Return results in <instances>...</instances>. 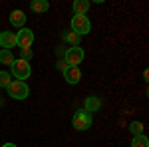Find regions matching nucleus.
<instances>
[{"instance_id":"nucleus-14","label":"nucleus","mask_w":149,"mask_h":147,"mask_svg":"<svg viewBox=\"0 0 149 147\" xmlns=\"http://www.w3.org/2000/svg\"><path fill=\"white\" fill-rule=\"evenodd\" d=\"M14 60H16V58H14V54H12V50H0V62H2V64L12 66Z\"/></svg>"},{"instance_id":"nucleus-5","label":"nucleus","mask_w":149,"mask_h":147,"mask_svg":"<svg viewBox=\"0 0 149 147\" xmlns=\"http://www.w3.org/2000/svg\"><path fill=\"white\" fill-rule=\"evenodd\" d=\"M84 58H86V52L81 50L80 46H74V48H68V50H66L64 62H66L68 66H78V64L84 62Z\"/></svg>"},{"instance_id":"nucleus-18","label":"nucleus","mask_w":149,"mask_h":147,"mask_svg":"<svg viewBox=\"0 0 149 147\" xmlns=\"http://www.w3.org/2000/svg\"><path fill=\"white\" fill-rule=\"evenodd\" d=\"M20 54H22V58H20V60H24V62H30V60H32V56H34V52H32L30 48H22V50H20Z\"/></svg>"},{"instance_id":"nucleus-19","label":"nucleus","mask_w":149,"mask_h":147,"mask_svg":"<svg viewBox=\"0 0 149 147\" xmlns=\"http://www.w3.org/2000/svg\"><path fill=\"white\" fill-rule=\"evenodd\" d=\"M56 68L60 70V72H64V70L68 68V64H66V62H64V60H58V64H56Z\"/></svg>"},{"instance_id":"nucleus-6","label":"nucleus","mask_w":149,"mask_h":147,"mask_svg":"<svg viewBox=\"0 0 149 147\" xmlns=\"http://www.w3.org/2000/svg\"><path fill=\"white\" fill-rule=\"evenodd\" d=\"M16 44L22 48H30L34 44V32L30 28H20V32H16Z\"/></svg>"},{"instance_id":"nucleus-4","label":"nucleus","mask_w":149,"mask_h":147,"mask_svg":"<svg viewBox=\"0 0 149 147\" xmlns=\"http://www.w3.org/2000/svg\"><path fill=\"white\" fill-rule=\"evenodd\" d=\"M8 93H10L12 100H26L28 95H30V88H28V84L26 82H10V86L6 88Z\"/></svg>"},{"instance_id":"nucleus-2","label":"nucleus","mask_w":149,"mask_h":147,"mask_svg":"<svg viewBox=\"0 0 149 147\" xmlns=\"http://www.w3.org/2000/svg\"><path fill=\"white\" fill-rule=\"evenodd\" d=\"M70 26H72V32H76L78 36H84V34L92 32V22H90L88 16H72Z\"/></svg>"},{"instance_id":"nucleus-1","label":"nucleus","mask_w":149,"mask_h":147,"mask_svg":"<svg viewBox=\"0 0 149 147\" xmlns=\"http://www.w3.org/2000/svg\"><path fill=\"white\" fill-rule=\"evenodd\" d=\"M12 76L18 79V82H24V79L30 78V74H32V68H30V62H24V60H14L12 62Z\"/></svg>"},{"instance_id":"nucleus-11","label":"nucleus","mask_w":149,"mask_h":147,"mask_svg":"<svg viewBox=\"0 0 149 147\" xmlns=\"http://www.w3.org/2000/svg\"><path fill=\"white\" fill-rule=\"evenodd\" d=\"M30 10L36 12V14H44V12L50 10V2L48 0H32L30 2Z\"/></svg>"},{"instance_id":"nucleus-20","label":"nucleus","mask_w":149,"mask_h":147,"mask_svg":"<svg viewBox=\"0 0 149 147\" xmlns=\"http://www.w3.org/2000/svg\"><path fill=\"white\" fill-rule=\"evenodd\" d=\"M66 50H68V48H64V46H60V48H56V56H62V58H64V54H66Z\"/></svg>"},{"instance_id":"nucleus-16","label":"nucleus","mask_w":149,"mask_h":147,"mask_svg":"<svg viewBox=\"0 0 149 147\" xmlns=\"http://www.w3.org/2000/svg\"><path fill=\"white\" fill-rule=\"evenodd\" d=\"M129 129H131L133 135H143V123L141 121H133V123L129 125Z\"/></svg>"},{"instance_id":"nucleus-8","label":"nucleus","mask_w":149,"mask_h":147,"mask_svg":"<svg viewBox=\"0 0 149 147\" xmlns=\"http://www.w3.org/2000/svg\"><path fill=\"white\" fill-rule=\"evenodd\" d=\"M16 44V32H0V48L2 50H12Z\"/></svg>"},{"instance_id":"nucleus-15","label":"nucleus","mask_w":149,"mask_h":147,"mask_svg":"<svg viewBox=\"0 0 149 147\" xmlns=\"http://www.w3.org/2000/svg\"><path fill=\"white\" fill-rule=\"evenodd\" d=\"M131 147H149V139L145 135H133Z\"/></svg>"},{"instance_id":"nucleus-3","label":"nucleus","mask_w":149,"mask_h":147,"mask_svg":"<svg viewBox=\"0 0 149 147\" xmlns=\"http://www.w3.org/2000/svg\"><path fill=\"white\" fill-rule=\"evenodd\" d=\"M72 125L78 129V131H86L92 127V113H88L86 109H78L72 117Z\"/></svg>"},{"instance_id":"nucleus-13","label":"nucleus","mask_w":149,"mask_h":147,"mask_svg":"<svg viewBox=\"0 0 149 147\" xmlns=\"http://www.w3.org/2000/svg\"><path fill=\"white\" fill-rule=\"evenodd\" d=\"M62 38H64L68 44H72V48H74V46H80V40H81V36H78L76 32H72V30H66V32L62 34Z\"/></svg>"},{"instance_id":"nucleus-17","label":"nucleus","mask_w":149,"mask_h":147,"mask_svg":"<svg viewBox=\"0 0 149 147\" xmlns=\"http://www.w3.org/2000/svg\"><path fill=\"white\" fill-rule=\"evenodd\" d=\"M0 86L2 88H8L10 86V74L8 72H0Z\"/></svg>"},{"instance_id":"nucleus-10","label":"nucleus","mask_w":149,"mask_h":147,"mask_svg":"<svg viewBox=\"0 0 149 147\" xmlns=\"http://www.w3.org/2000/svg\"><path fill=\"white\" fill-rule=\"evenodd\" d=\"M10 24L16 26V28H24L26 24V14L22 10H12L10 12Z\"/></svg>"},{"instance_id":"nucleus-9","label":"nucleus","mask_w":149,"mask_h":147,"mask_svg":"<svg viewBox=\"0 0 149 147\" xmlns=\"http://www.w3.org/2000/svg\"><path fill=\"white\" fill-rule=\"evenodd\" d=\"M100 107H102V100H100V98H95V95L86 98V102H84V109H86L88 113L100 111Z\"/></svg>"},{"instance_id":"nucleus-21","label":"nucleus","mask_w":149,"mask_h":147,"mask_svg":"<svg viewBox=\"0 0 149 147\" xmlns=\"http://www.w3.org/2000/svg\"><path fill=\"white\" fill-rule=\"evenodd\" d=\"M2 147H16V143H4Z\"/></svg>"},{"instance_id":"nucleus-12","label":"nucleus","mask_w":149,"mask_h":147,"mask_svg":"<svg viewBox=\"0 0 149 147\" xmlns=\"http://www.w3.org/2000/svg\"><path fill=\"white\" fill-rule=\"evenodd\" d=\"M88 10H90V2L88 0H76L74 2V16H86Z\"/></svg>"},{"instance_id":"nucleus-7","label":"nucleus","mask_w":149,"mask_h":147,"mask_svg":"<svg viewBox=\"0 0 149 147\" xmlns=\"http://www.w3.org/2000/svg\"><path fill=\"white\" fill-rule=\"evenodd\" d=\"M64 74V79L68 82L70 86H76V84H80V79H81V72L78 66H68V68L62 72Z\"/></svg>"}]
</instances>
